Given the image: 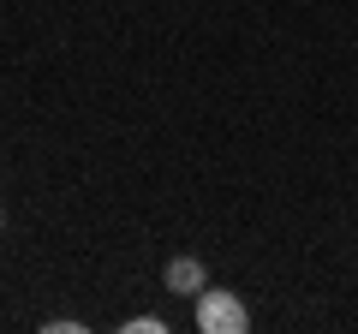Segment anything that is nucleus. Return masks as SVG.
Here are the masks:
<instances>
[{"label": "nucleus", "mask_w": 358, "mask_h": 334, "mask_svg": "<svg viewBox=\"0 0 358 334\" xmlns=\"http://www.w3.org/2000/svg\"><path fill=\"white\" fill-rule=\"evenodd\" d=\"M162 286H167V293H179V298H197L209 286V275H203V263H197V257H167Z\"/></svg>", "instance_id": "nucleus-2"}, {"label": "nucleus", "mask_w": 358, "mask_h": 334, "mask_svg": "<svg viewBox=\"0 0 358 334\" xmlns=\"http://www.w3.org/2000/svg\"><path fill=\"white\" fill-rule=\"evenodd\" d=\"M0 227H6V215H0Z\"/></svg>", "instance_id": "nucleus-4"}, {"label": "nucleus", "mask_w": 358, "mask_h": 334, "mask_svg": "<svg viewBox=\"0 0 358 334\" xmlns=\"http://www.w3.org/2000/svg\"><path fill=\"white\" fill-rule=\"evenodd\" d=\"M197 328H203V334H245V328H251V310H245L239 293H215V286H203V293H197Z\"/></svg>", "instance_id": "nucleus-1"}, {"label": "nucleus", "mask_w": 358, "mask_h": 334, "mask_svg": "<svg viewBox=\"0 0 358 334\" xmlns=\"http://www.w3.org/2000/svg\"><path fill=\"white\" fill-rule=\"evenodd\" d=\"M126 328H131V334H167V322H162V317H131Z\"/></svg>", "instance_id": "nucleus-3"}]
</instances>
